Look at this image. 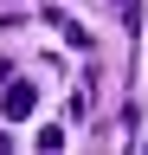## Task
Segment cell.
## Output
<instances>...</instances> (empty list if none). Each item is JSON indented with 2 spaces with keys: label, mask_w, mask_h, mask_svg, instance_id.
<instances>
[{
  "label": "cell",
  "mask_w": 148,
  "mask_h": 155,
  "mask_svg": "<svg viewBox=\"0 0 148 155\" xmlns=\"http://www.w3.org/2000/svg\"><path fill=\"white\" fill-rule=\"evenodd\" d=\"M32 110H39V84H26V78H7V91H0V116H7V123H26Z\"/></svg>",
  "instance_id": "cell-1"
},
{
  "label": "cell",
  "mask_w": 148,
  "mask_h": 155,
  "mask_svg": "<svg viewBox=\"0 0 148 155\" xmlns=\"http://www.w3.org/2000/svg\"><path fill=\"white\" fill-rule=\"evenodd\" d=\"M45 26H58V32L71 39V45H84V52H90V32H84V26H77L71 13H58V7H52V13H45Z\"/></svg>",
  "instance_id": "cell-2"
},
{
  "label": "cell",
  "mask_w": 148,
  "mask_h": 155,
  "mask_svg": "<svg viewBox=\"0 0 148 155\" xmlns=\"http://www.w3.org/2000/svg\"><path fill=\"white\" fill-rule=\"evenodd\" d=\"M116 7H122V26L142 39V19H148V13H142V0H116Z\"/></svg>",
  "instance_id": "cell-3"
},
{
  "label": "cell",
  "mask_w": 148,
  "mask_h": 155,
  "mask_svg": "<svg viewBox=\"0 0 148 155\" xmlns=\"http://www.w3.org/2000/svg\"><path fill=\"white\" fill-rule=\"evenodd\" d=\"M39 149H65V123H45L39 129Z\"/></svg>",
  "instance_id": "cell-4"
}]
</instances>
